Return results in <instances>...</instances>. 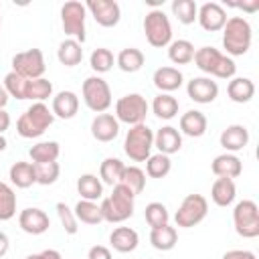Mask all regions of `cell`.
I'll use <instances>...</instances> for the list:
<instances>
[{
  "instance_id": "6da1fadb",
  "label": "cell",
  "mask_w": 259,
  "mask_h": 259,
  "mask_svg": "<svg viewBox=\"0 0 259 259\" xmlns=\"http://www.w3.org/2000/svg\"><path fill=\"white\" fill-rule=\"evenodd\" d=\"M253 30L247 18L243 16H231L227 18L223 26V49L227 51V57H243L251 47Z\"/></svg>"
},
{
  "instance_id": "7a4b0ae2",
  "label": "cell",
  "mask_w": 259,
  "mask_h": 259,
  "mask_svg": "<svg viewBox=\"0 0 259 259\" xmlns=\"http://www.w3.org/2000/svg\"><path fill=\"white\" fill-rule=\"evenodd\" d=\"M194 65L206 73V75H212L217 79H233L235 73H237V65L231 57L223 55L219 49L214 47H200L194 51Z\"/></svg>"
},
{
  "instance_id": "3957f363",
  "label": "cell",
  "mask_w": 259,
  "mask_h": 259,
  "mask_svg": "<svg viewBox=\"0 0 259 259\" xmlns=\"http://www.w3.org/2000/svg\"><path fill=\"white\" fill-rule=\"evenodd\" d=\"M134 200L136 196L132 194L130 188L123 184H115L111 194L101 200V217L107 223H123L134 214Z\"/></svg>"
},
{
  "instance_id": "277c9868",
  "label": "cell",
  "mask_w": 259,
  "mask_h": 259,
  "mask_svg": "<svg viewBox=\"0 0 259 259\" xmlns=\"http://www.w3.org/2000/svg\"><path fill=\"white\" fill-rule=\"evenodd\" d=\"M55 121L53 111L45 105V103H32L16 121V132L20 138L32 140V138H40Z\"/></svg>"
},
{
  "instance_id": "5b68a950",
  "label": "cell",
  "mask_w": 259,
  "mask_h": 259,
  "mask_svg": "<svg viewBox=\"0 0 259 259\" xmlns=\"http://www.w3.org/2000/svg\"><path fill=\"white\" fill-rule=\"evenodd\" d=\"M154 148V132L146 123L132 125L123 140V152L134 162H146L152 156Z\"/></svg>"
},
{
  "instance_id": "8992f818",
  "label": "cell",
  "mask_w": 259,
  "mask_h": 259,
  "mask_svg": "<svg viewBox=\"0 0 259 259\" xmlns=\"http://www.w3.org/2000/svg\"><path fill=\"white\" fill-rule=\"evenodd\" d=\"M144 34H146V40L156 49H164L172 42V24L162 8H152L146 14Z\"/></svg>"
},
{
  "instance_id": "52a82bcc",
  "label": "cell",
  "mask_w": 259,
  "mask_h": 259,
  "mask_svg": "<svg viewBox=\"0 0 259 259\" xmlns=\"http://www.w3.org/2000/svg\"><path fill=\"white\" fill-rule=\"evenodd\" d=\"M81 95H83L85 105L95 113H105L111 107V101H113L107 81L101 79L99 75H91L83 81Z\"/></svg>"
},
{
  "instance_id": "ba28073f",
  "label": "cell",
  "mask_w": 259,
  "mask_h": 259,
  "mask_svg": "<svg viewBox=\"0 0 259 259\" xmlns=\"http://www.w3.org/2000/svg\"><path fill=\"white\" fill-rule=\"evenodd\" d=\"M148 109H150V105H148L144 95L127 93V95H123L115 101V119L119 123H127L132 127V125H138V123L146 121Z\"/></svg>"
},
{
  "instance_id": "9c48e42d",
  "label": "cell",
  "mask_w": 259,
  "mask_h": 259,
  "mask_svg": "<svg viewBox=\"0 0 259 259\" xmlns=\"http://www.w3.org/2000/svg\"><path fill=\"white\" fill-rule=\"evenodd\" d=\"M233 225L239 237L255 239L259 237V206L253 200H241L233 208Z\"/></svg>"
},
{
  "instance_id": "30bf717a",
  "label": "cell",
  "mask_w": 259,
  "mask_h": 259,
  "mask_svg": "<svg viewBox=\"0 0 259 259\" xmlns=\"http://www.w3.org/2000/svg\"><path fill=\"white\" fill-rule=\"evenodd\" d=\"M85 16H87V8H85V4H81L77 0H69L61 6L63 30H65V34L75 38L79 45L85 42Z\"/></svg>"
},
{
  "instance_id": "8fae6325",
  "label": "cell",
  "mask_w": 259,
  "mask_h": 259,
  "mask_svg": "<svg viewBox=\"0 0 259 259\" xmlns=\"http://www.w3.org/2000/svg\"><path fill=\"white\" fill-rule=\"evenodd\" d=\"M206 212H208V200L202 194H188V196H184V200L180 202V206L174 214L176 227H182V229L196 227L198 223L204 221Z\"/></svg>"
},
{
  "instance_id": "7c38bea8",
  "label": "cell",
  "mask_w": 259,
  "mask_h": 259,
  "mask_svg": "<svg viewBox=\"0 0 259 259\" xmlns=\"http://www.w3.org/2000/svg\"><path fill=\"white\" fill-rule=\"evenodd\" d=\"M12 71L22 75L24 79H40L47 71L42 51L40 49H28V51L16 53L12 57Z\"/></svg>"
},
{
  "instance_id": "4fadbf2b",
  "label": "cell",
  "mask_w": 259,
  "mask_h": 259,
  "mask_svg": "<svg viewBox=\"0 0 259 259\" xmlns=\"http://www.w3.org/2000/svg\"><path fill=\"white\" fill-rule=\"evenodd\" d=\"M85 8L87 12H91L93 20L103 28L115 26L121 18V8L115 0H89Z\"/></svg>"
},
{
  "instance_id": "5bb4252c",
  "label": "cell",
  "mask_w": 259,
  "mask_h": 259,
  "mask_svg": "<svg viewBox=\"0 0 259 259\" xmlns=\"http://www.w3.org/2000/svg\"><path fill=\"white\" fill-rule=\"evenodd\" d=\"M18 225L24 233L28 235H42L49 231L51 227V219L49 214L42 210V208H36V206H28L24 210H20L18 214Z\"/></svg>"
},
{
  "instance_id": "9a60e30c",
  "label": "cell",
  "mask_w": 259,
  "mask_h": 259,
  "mask_svg": "<svg viewBox=\"0 0 259 259\" xmlns=\"http://www.w3.org/2000/svg\"><path fill=\"white\" fill-rule=\"evenodd\" d=\"M196 20L204 30L217 32V30H223L227 22V12L219 2H204L202 6H198Z\"/></svg>"
},
{
  "instance_id": "2e32d148",
  "label": "cell",
  "mask_w": 259,
  "mask_h": 259,
  "mask_svg": "<svg viewBox=\"0 0 259 259\" xmlns=\"http://www.w3.org/2000/svg\"><path fill=\"white\" fill-rule=\"evenodd\" d=\"M186 93L194 103H212L219 95V85L210 77H192L186 85Z\"/></svg>"
},
{
  "instance_id": "e0dca14e",
  "label": "cell",
  "mask_w": 259,
  "mask_h": 259,
  "mask_svg": "<svg viewBox=\"0 0 259 259\" xmlns=\"http://www.w3.org/2000/svg\"><path fill=\"white\" fill-rule=\"evenodd\" d=\"M91 136L97 142H113L119 136V121L113 113H97L91 121Z\"/></svg>"
},
{
  "instance_id": "ac0fdd59",
  "label": "cell",
  "mask_w": 259,
  "mask_h": 259,
  "mask_svg": "<svg viewBox=\"0 0 259 259\" xmlns=\"http://www.w3.org/2000/svg\"><path fill=\"white\" fill-rule=\"evenodd\" d=\"M154 148H158L160 154H176L182 148V134L174 125H164L154 134Z\"/></svg>"
},
{
  "instance_id": "d6986e66",
  "label": "cell",
  "mask_w": 259,
  "mask_h": 259,
  "mask_svg": "<svg viewBox=\"0 0 259 259\" xmlns=\"http://www.w3.org/2000/svg\"><path fill=\"white\" fill-rule=\"evenodd\" d=\"M221 146L229 152V154H235L239 150H243L247 144H249V130L241 123H233V125H227L223 132H221V138H219Z\"/></svg>"
},
{
  "instance_id": "ffe728a7",
  "label": "cell",
  "mask_w": 259,
  "mask_h": 259,
  "mask_svg": "<svg viewBox=\"0 0 259 259\" xmlns=\"http://www.w3.org/2000/svg\"><path fill=\"white\" fill-rule=\"evenodd\" d=\"M51 111L55 117H61V119H71L77 115L79 111V97L75 91H59L55 97H53V103H51Z\"/></svg>"
},
{
  "instance_id": "44dd1931",
  "label": "cell",
  "mask_w": 259,
  "mask_h": 259,
  "mask_svg": "<svg viewBox=\"0 0 259 259\" xmlns=\"http://www.w3.org/2000/svg\"><path fill=\"white\" fill-rule=\"evenodd\" d=\"M210 170H212V174H214L217 178H231V180H233V178L241 176V172H243V162H241L239 156L225 152V154H219V156L212 160Z\"/></svg>"
},
{
  "instance_id": "7402d4cb",
  "label": "cell",
  "mask_w": 259,
  "mask_h": 259,
  "mask_svg": "<svg viewBox=\"0 0 259 259\" xmlns=\"http://www.w3.org/2000/svg\"><path fill=\"white\" fill-rule=\"evenodd\" d=\"M208 127V119L202 111L198 109H188L186 113L180 115V134L188 136V138H200L206 134Z\"/></svg>"
},
{
  "instance_id": "603a6c76",
  "label": "cell",
  "mask_w": 259,
  "mask_h": 259,
  "mask_svg": "<svg viewBox=\"0 0 259 259\" xmlns=\"http://www.w3.org/2000/svg\"><path fill=\"white\" fill-rule=\"evenodd\" d=\"M182 73L176 67H158L152 75V81L156 85V89H160L162 93H172L182 85Z\"/></svg>"
},
{
  "instance_id": "cb8c5ba5",
  "label": "cell",
  "mask_w": 259,
  "mask_h": 259,
  "mask_svg": "<svg viewBox=\"0 0 259 259\" xmlns=\"http://www.w3.org/2000/svg\"><path fill=\"white\" fill-rule=\"evenodd\" d=\"M140 243L138 231L132 227H115L109 235V245L117 253H132Z\"/></svg>"
},
{
  "instance_id": "d4e9b609",
  "label": "cell",
  "mask_w": 259,
  "mask_h": 259,
  "mask_svg": "<svg viewBox=\"0 0 259 259\" xmlns=\"http://www.w3.org/2000/svg\"><path fill=\"white\" fill-rule=\"evenodd\" d=\"M8 178L16 188H28L32 184H36V172H34V164L32 162H24L18 160L10 166L8 170Z\"/></svg>"
},
{
  "instance_id": "484cf974",
  "label": "cell",
  "mask_w": 259,
  "mask_h": 259,
  "mask_svg": "<svg viewBox=\"0 0 259 259\" xmlns=\"http://www.w3.org/2000/svg\"><path fill=\"white\" fill-rule=\"evenodd\" d=\"M227 95L235 103H249L255 95V83L249 77H233L227 85Z\"/></svg>"
},
{
  "instance_id": "4316f807",
  "label": "cell",
  "mask_w": 259,
  "mask_h": 259,
  "mask_svg": "<svg viewBox=\"0 0 259 259\" xmlns=\"http://www.w3.org/2000/svg\"><path fill=\"white\" fill-rule=\"evenodd\" d=\"M237 196V186H235V180L231 178H217L210 186V198L217 206H229L233 204Z\"/></svg>"
},
{
  "instance_id": "83f0119b",
  "label": "cell",
  "mask_w": 259,
  "mask_h": 259,
  "mask_svg": "<svg viewBox=\"0 0 259 259\" xmlns=\"http://www.w3.org/2000/svg\"><path fill=\"white\" fill-rule=\"evenodd\" d=\"M77 192L83 200H99L103 196V182L95 174H81L77 178Z\"/></svg>"
},
{
  "instance_id": "f1b7e54d",
  "label": "cell",
  "mask_w": 259,
  "mask_h": 259,
  "mask_svg": "<svg viewBox=\"0 0 259 259\" xmlns=\"http://www.w3.org/2000/svg\"><path fill=\"white\" fill-rule=\"evenodd\" d=\"M150 243L154 249L158 251H170L176 247L178 243V233L174 227L170 225H164V227H156L150 231Z\"/></svg>"
},
{
  "instance_id": "f546056e",
  "label": "cell",
  "mask_w": 259,
  "mask_h": 259,
  "mask_svg": "<svg viewBox=\"0 0 259 259\" xmlns=\"http://www.w3.org/2000/svg\"><path fill=\"white\" fill-rule=\"evenodd\" d=\"M57 59L65 67H75L83 61V49L75 38H65L57 49Z\"/></svg>"
},
{
  "instance_id": "4dcf8cb0",
  "label": "cell",
  "mask_w": 259,
  "mask_h": 259,
  "mask_svg": "<svg viewBox=\"0 0 259 259\" xmlns=\"http://www.w3.org/2000/svg\"><path fill=\"white\" fill-rule=\"evenodd\" d=\"M194 45L186 38H178V40H172L168 45V59L174 63V65H188L192 63L194 59Z\"/></svg>"
},
{
  "instance_id": "1f68e13d",
  "label": "cell",
  "mask_w": 259,
  "mask_h": 259,
  "mask_svg": "<svg viewBox=\"0 0 259 259\" xmlns=\"http://www.w3.org/2000/svg\"><path fill=\"white\" fill-rule=\"evenodd\" d=\"M115 63H117V67H119L123 73H136V71H140V69L144 67L146 57H144V53H142L140 49L127 47V49L119 51Z\"/></svg>"
},
{
  "instance_id": "d6a6232c",
  "label": "cell",
  "mask_w": 259,
  "mask_h": 259,
  "mask_svg": "<svg viewBox=\"0 0 259 259\" xmlns=\"http://www.w3.org/2000/svg\"><path fill=\"white\" fill-rule=\"evenodd\" d=\"M61 154V146L57 142H38L28 150V156L32 164H47V162H57Z\"/></svg>"
},
{
  "instance_id": "836d02e7",
  "label": "cell",
  "mask_w": 259,
  "mask_h": 259,
  "mask_svg": "<svg viewBox=\"0 0 259 259\" xmlns=\"http://www.w3.org/2000/svg\"><path fill=\"white\" fill-rule=\"evenodd\" d=\"M178 107H180L178 99L172 97L170 93H160L152 101V111L160 119H172V117H176L178 115Z\"/></svg>"
},
{
  "instance_id": "e575fe53",
  "label": "cell",
  "mask_w": 259,
  "mask_h": 259,
  "mask_svg": "<svg viewBox=\"0 0 259 259\" xmlns=\"http://www.w3.org/2000/svg\"><path fill=\"white\" fill-rule=\"evenodd\" d=\"M73 212H75V219H77L79 223H85V225H97V223L103 221L101 208H99V204L93 202V200H83V198H81V200L75 204Z\"/></svg>"
},
{
  "instance_id": "d590c367",
  "label": "cell",
  "mask_w": 259,
  "mask_h": 259,
  "mask_svg": "<svg viewBox=\"0 0 259 259\" xmlns=\"http://www.w3.org/2000/svg\"><path fill=\"white\" fill-rule=\"evenodd\" d=\"M119 184H123L125 188L132 190L134 196H138L144 188H146V172L138 166H125L119 178Z\"/></svg>"
},
{
  "instance_id": "8d00e7d4",
  "label": "cell",
  "mask_w": 259,
  "mask_h": 259,
  "mask_svg": "<svg viewBox=\"0 0 259 259\" xmlns=\"http://www.w3.org/2000/svg\"><path fill=\"white\" fill-rule=\"evenodd\" d=\"M123 168H125V164L119 158H105L99 166V180H103L109 186H115V184H119Z\"/></svg>"
},
{
  "instance_id": "74e56055",
  "label": "cell",
  "mask_w": 259,
  "mask_h": 259,
  "mask_svg": "<svg viewBox=\"0 0 259 259\" xmlns=\"http://www.w3.org/2000/svg\"><path fill=\"white\" fill-rule=\"evenodd\" d=\"M53 97V83L45 77L40 79H28L26 85V99L34 101V103H45V99Z\"/></svg>"
},
{
  "instance_id": "f35d334b",
  "label": "cell",
  "mask_w": 259,
  "mask_h": 259,
  "mask_svg": "<svg viewBox=\"0 0 259 259\" xmlns=\"http://www.w3.org/2000/svg\"><path fill=\"white\" fill-rule=\"evenodd\" d=\"M170 170H172V160L166 154L158 152V154H152L146 160V174L150 178H164V176L170 174Z\"/></svg>"
},
{
  "instance_id": "ab89813d",
  "label": "cell",
  "mask_w": 259,
  "mask_h": 259,
  "mask_svg": "<svg viewBox=\"0 0 259 259\" xmlns=\"http://www.w3.org/2000/svg\"><path fill=\"white\" fill-rule=\"evenodd\" d=\"M16 214V194L10 184L0 182V221H10Z\"/></svg>"
},
{
  "instance_id": "60d3db41",
  "label": "cell",
  "mask_w": 259,
  "mask_h": 259,
  "mask_svg": "<svg viewBox=\"0 0 259 259\" xmlns=\"http://www.w3.org/2000/svg\"><path fill=\"white\" fill-rule=\"evenodd\" d=\"M172 14L182 24H192L198 14V6L194 0H174L172 2Z\"/></svg>"
},
{
  "instance_id": "b9f144b4",
  "label": "cell",
  "mask_w": 259,
  "mask_h": 259,
  "mask_svg": "<svg viewBox=\"0 0 259 259\" xmlns=\"http://www.w3.org/2000/svg\"><path fill=\"white\" fill-rule=\"evenodd\" d=\"M113 63H115V57H113V53H111L109 49H105V47H97V49L91 53V57H89V65H91V69H93L95 73H107V71L113 67Z\"/></svg>"
},
{
  "instance_id": "7bdbcfd3",
  "label": "cell",
  "mask_w": 259,
  "mask_h": 259,
  "mask_svg": "<svg viewBox=\"0 0 259 259\" xmlns=\"http://www.w3.org/2000/svg\"><path fill=\"white\" fill-rule=\"evenodd\" d=\"M26 85H28V79H24L22 75H18L14 71L6 73V77H4V89H6L8 97L26 99Z\"/></svg>"
},
{
  "instance_id": "ee69618b",
  "label": "cell",
  "mask_w": 259,
  "mask_h": 259,
  "mask_svg": "<svg viewBox=\"0 0 259 259\" xmlns=\"http://www.w3.org/2000/svg\"><path fill=\"white\" fill-rule=\"evenodd\" d=\"M144 217H146V223L156 229V227H164L168 225L170 221V214H168V208L162 204V202H150L144 210Z\"/></svg>"
},
{
  "instance_id": "f6af8a7d",
  "label": "cell",
  "mask_w": 259,
  "mask_h": 259,
  "mask_svg": "<svg viewBox=\"0 0 259 259\" xmlns=\"http://www.w3.org/2000/svg\"><path fill=\"white\" fill-rule=\"evenodd\" d=\"M34 172H36V184L49 186L55 184L59 174H61V166L59 162H47V164H34Z\"/></svg>"
},
{
  "instance_id": "bcb514c9",
  "label": "cell",
  "mask_w": 259,
  "mask_h": 259,
  "mask_svg": "<svg viewBox=\"0 0 259 259\" xmlns=\"http://www.w3.org/2000/svg\"><path fill=\"white\" fill-rule=\"evenodd\" d=\"M57 214H59V221H61V225H63V229H65V233L67 235H75L77 231H79V227H77V219H75V212H73V208H69L65 202H57Z\"/></svg>"
},
{
  "instance_id": "7dc6e473",
  "label": "cell",
  "mask_w": 259,
  "mask_h": 259,
  "mask_svg": "<svg viewBox=\"0 0 259 259\" xmlns=\"http://www.w3.org/2000/svg\"><path fill=\"white\" fill-rule=\"evenodd\" d=\"M87 259H113V257H111V251L105 245H93L87 251Z\"/></svg>"
},
{
  "instance_id": "c3c4849f",
  "label": "cell",
  "mask_w": 259,
  "mask_h": 259,
  "mask_svg": "<svg viewBox=\"0 0 259 259\" xmlns=\"http://www.w3.org/2000/svg\"><path fill=\"white\" fill-rule=\"evenodd\" d=\"M221 259H257V257L253 251H247V249H231Z\"/></svg>"
},
{
  "instance_id": "681fc988",
  "label": "cell",
  "mask_w": 259,
  "mask_h": 259,
  "mask_svg": "<svg viewBox=\"0 0 259 259\" xmlns=\"http://www.w3.org/2000/svg\"><path fill=\"white\" fill-rule=\"evenodd\" d=\"M24 259H63V255L57 251V249H45L40 253H30L26 255Z\"/></svg>"
},
{
  "instance_id": "f907efd6",
  "label": "cell",
  "mask_w": 259,
  "mask_h": 259,
  "mask_svg": "<svg viewBox=\"0 0 259 259\" xmlns=\"http://www.w3.org/2000/svg\"><path fill=\"white\" fill-rule=\"evenodd\" d=\"M8 249H10V239H8L6 233L0 231V257H4L8 253Z\"/></svg>"
},
{
  "instance_id": "816d5d0a",
  "label": "cell",
  "mask_w": 259,
  "mask_h": 259,
  "mask_svg": "<svg viewBox=\"0 0 259 259\" xmlns=\"http://www.w3.org/2000/svg\"><path fill=\"white\" fill-rule=\"evenodd\" d=\"M10 127V115L6 109H0V134H4Z\"/></svg>"
},
{
  "instance_id": "f5cc1de1",
  "label": "cell",
  "mask_w": 259,
  "mask_h": 259,
  "mask_svg": "<svg viewBox=\"0 0 259 259\" xmlns=\"http://www.w3.org/2000/svg\"><path fill=\"white\" fill-rule=\"evenodd\" d=\"M233 6H237V8H243V10H247V12H255L257 8H259V0H255V2H251V4H233Z\"/></svg>"
},
{
  "instance_id": "db71d44e",
  "label": "cell",
  "mask_w": 259,
  "mask_h": 259,
  "mask_svg": "<svg viewBox=\"0 0 259 259\" xmlns=\"http://www.w3.org/2000/svg\"><path fill=\"white\" fill-rule=\"evenodd\" d=\"M6 103H8V93H6L4 85H0V109H4Z\"/></svg>"
},
{
  "instance_id": "11a10c76",
  "label": "cell",
  "mask_w": 259,
  "mask_h": 259,
  "mask_svg": "<svg viewBox=\"0 0 259 259\" xmlns=\"http://www.w3.org/2000/svg\"><path fill=\"white\" fill-rule=\"evenodd\" d=\"M6 146H8V142H6L4 134H0V152H4V150H6Z\"/></svg>"
},
{
  "instance_id": "9f6ffc18",
  "label": "cell",
  "mask_w": 259,
  "mask_h": 259,
  "mask_svg": "<svg viewBox=\"0 0 259 259\" xmlns=\"http://www.w3.org/2000/svg\"><path fill=\"white\" fill-rule=\"evenodd\" d=\"M0 26H2V16H0Z\"/></svg>"
}]
</instances>
